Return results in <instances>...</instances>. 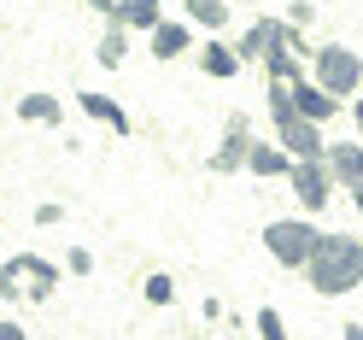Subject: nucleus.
I'll use <instances>...</instances> for the list:
<instances>
[{
  "label": "nucleus",
  "instance_id": "nucleus-1",
  "mask_svg": "<svg viewBox=\"0 0 363 340\" xmlns=\"http://www.w3.org/2000/svg\"><path fill=\"white\" fill-rule=\"evenodd\" d=\"M305 282H311V293H323V300L352 293V287L363 282V241H352V235H323V241H316V253L305 258Z\"/></svg>",
  "mask_w": 363,
  "mask_h": 340
},
{
  "label": "nucleus",
  "instance_id": "nucleus-2",
  "mask_svg": "<svg viewBox=\"0 0 363 340\" xmlns=\"http://www.w3.org/2000/svg\"><path fill=\"white\" fill-rule=\"evenodd\" d=\"M316 241H323V229L299 212V217H269L264 223V253L276 258L281 270H305V258L316 253Z\"/></svg>",
  "mask_w": 363,
  "mask_h": 340
},
{
  "label": "nucleus",
  "instance_id": "nucleus-3",
  "mask_svg": "<svg viewBox=\"0 0 363 340\" xmlns=\"http://www.w3.org/2000/svg\"><path fill=\"white\" fill-rule=\"evenodd\" d=\"M311 77L328 88V94H340L352 106V94H363V59L346 48V41H328V48L311 53Z\"/></svg>",
  "mask_w": 363,
  "mask_h": 340
},
{
  "label": "nucleus",
  "instance_id": "nucleus-4",
  "mask_svg": "<svg viewBox=\"0 0 363 340\" xmlns=\"http://www.w3.org/2000/svg\"><path fill=\"white\" fill-rule=\"evenodd\" d=\"M287 188L299 194V212L305 217H316L334 199V170H328V158H293V170H287Z\"/></svg>",
  "mask_w": 363,
  "mask_h": 340
},
{
  "label": "nucleus",
  "instance_id": "nucleus-5",
  "mask_svg": "<svg viewBox=\"0 0 363 340\" xmlns=\"http://www.w3.org/2000/svg\"><path fill=\"white\" fill-rule=\"evenodd\" d=\"M269 124H276V141L293 153V158H323L328 153V141H323V124H311L305 111H269Z\"/></svg>",
  "mask_w": 363,
  "mask_h": 340
},
{
  "label": "nucleus",
  "instance_id": "nucleus-6",
  "mask_svg": "<svg viewBox=\"0 0 363 340\" xmlns=\"http://www.w3.org/2000/svg\"><path fill=\"white\" fill-rule=\"evenodd\" d=\"M252 118L246 111H229V124H223V147L211 153V176H229V170H246V153H252Z\"/></svg>",
  "mask_w": 363,
  "mask_h": 340
},
{
  "label": "nucleus",
  "instance_id": "nucleus-7",
  "mask_svg": "<svg viewBox=\"0 0 363 340\" xmlns=\"http://www.w3.org/2000/svg\"><path fill=\"white\" fill-rule=\"evenodd\" d=\"M147 41H152V59H158V65H164V59H182V53L194 48V24H188V18H158V24L147 30Z\"/></svg>",
  "mask_w": 363,
  "mask_h": 340
},
{
  "label": "nucleus",
  "instance_id": "nucleus-8",
  "mask_svg": "<svg viewBox=\"0 0 363 340\" xmlns=\"http://www.w3.org/2000/svg\"><path fill=\"white\" fill-rule=\"evenodd\" d=\"M246 170H252L258 182H287L293 153H287L281 141H252V153H246Z\"/></svg>",
  "mask_w": 363,
  "mask_h": 340
},
{
  "label": "nucleus",
  "instance_id": "nucleus-9",
  "mask_svg": "<svg viewBox=\"0 0 363 340\" xmlns=\"http://www.w3.org/2000/svg\"><path fill=\"white\" fill-rule=\"evenodd\" d=\"M340 106H346V100H340V94H328V88L316 82V77H305V82H299V94H293V111H305L311 124H328V118H340Z\"/></svg>",
  "mask_w": 363,
  "mask_h": 340
},
{
  "label": "nucleus",
  "instance_id": "nucleus-10",
  "mask_svg": "<svg viewBox=\"0 0 363 340\" xmlns=\"http://www.w3.org/2000/svg\"><path fill=\"white\" fill-rule=\"evenodd\" d=\"M194 65H199V71H206V77H217V82H229V77H240V53L229 48V41H206V48H199L194 53Z\"/></svg>",
  "mask_w": 363,
  "mask_h": 340
},
{
  "label": "nucleus",
  "instance_id": "nucleus-11",
  "mask_svg": "<svg viewBox=\"0 0 363 340\" xmlns=\"http://www.w3.org/2000/svg\"><path fill=\"white\" fill-rule=\"evenodd\" d=\"M328 170H334V182L340 188H357L363 182V147H352V141H328Z\"/></svg>",
  "mask_w": 363,
  "mask_h": 340
},
{
  "label": "nucleus",
  "instance_id": "nucleus-12",
  "mask_svg": "<svg viewBox=\"0 0 363 340\" xmlns=\"http://www.w3.org/2000/svg\"><path fill=\"white\" fill-rule=\"evenodd\" d=\"M77 106H82L94 124H111L118 135H129V111H123L118 100H111V94H100V88H82V94H77Z\"/></svg>",
  "mask_w": 363,
  "mask_h": 340
},
{
  "label": "nucleus",
  "instance_id": "nucleus-13",
  "mask_svg": "<svg viewBox=\"0 0 363 340\" xmlns=\"http://www.w3.org/2000/svg\"><path fill=\"white\" fill-rule=\"evenodd\" d=\"M24 258V293L30 300H53V287H59V270L48 258H35V253H18Z\"/></svg>",
  "mask_w": 363,
  "mask_h": 340
},
{
  "label": "nucleus",
  "instance_id": "nucleus-14",
  "mask_svg": "<svg viewBox=\"0 0 363 340\" xmlns=\"http://www.w3.org/2000/svg\"><path fill=\"white\" fill-rule=\"evenodd\" d=\"M182 18H188V24L194 30H223V24H229V0H182Z\"/></svg>",
  "mask_w": 363,
  "mask_h": 340
},
{
  "label": "nucleus",
  "instance_id": "nucleus-15",
  "mask_svg": "<svg viewBox=\"0 0 363 340\" xmlns=\"http://www.w3.org/2000/svg\"><path fill=\"white\" fill-rule=\"evenodd\" d=\"M164 18V0H118V24L123 30H152Z\"/></svg>",
  "mask_w": 363,
  "mask_h": 340
},
{
  "label": "nucleus",
  "instance_id": "nucleus-16",
  "mask_svg": "<svg viewBox=\"0 0 363 340\" xmlns=\"http://www.w3.org/2000/svg\"><path fill=\"white\" fill-rule=\"evenodd\" d=\"M106 71H118V65L129 59V30L118 24V18H106V35H100V53H94Z\"/></svg>",
  "mask_w": 363,
  "mask_h": 340
},
{
  "label": "nucleus",
  "instance_id": "nucleus-17",
  "mask_svg": "<svg viewBox=\"0 0 363 340\" xmlns=\"http://www.w3.org/2000/svg\"><path fill=\"white\" fill-rule=\"evenodd\" d=\"M18 118H24V124H59L65 106L53 94H24V100H18Z\"/></svg>",
  "mask_w": 363,
  "mask_h": 340
},
{
  "label": "nucleus",
  "instance_id": "nucleus-18",
  "mask_svg": "<svg viewBox=\"0 0 363 340\" xmlns=\"http://www.w3.org/2000/svg\"><path fill=\"white\" fill-rule=\"evenodd\" d=\"M0 300H6V305L24 300V258H6V264H0Z\"/></svg>",
  "mask_w": 363,
  "mask_h": 340
},
{
  "label": "nucleus",
  "instance_id": "nucleus-19",
  "mask_svg": "<svg viewBox=\"0 0 363 340\" xmlns=\"http://www.w3.org/2000/svg\"><path fill=\"white\" fill-rule=\"evenodd\" d=\"M141 293H147V305H176V282L164 276V270H152V276L141 282Z\"/></svg>",
  "mask_w": 363,
  "mask_h": 340
},
{
  "label": "nucleus",
  "instance_id": "nucleus-20",
  "mask_svg": "<svg viewBox=\"0 0 363 340\" xmlns=\"http://www.w3.org/2000/svg\"><path fill=\"white\" fill-rule=\"evenodd\" d=\"M258 334H264V340H287V329H281V311H276V305H258Z\"/></svg>",
  "mask_w": 363,
  "mask_h": 340
},
{
  "label": "nucleus",
  "instance_id": "nucleus-21",
  "mask_svg": "<svg viewBox=\"0 0 363 340\" xmlns=\"http://www.w3.org/2000/svg\"><path fill=\"white\" fill-rule=\"evenodd\" d=\"M287 24L311 30V24H316V0H293V6H287Z\"/></svg>",
  "mask_w": 363,
  "mask_h": 340
},
{
  "label": "nucleus",
  "instance_id": "nucleus-22",
  "mask_svg": "<svg viewBox=\"0 0 363 340\" xmlns=\"http://www.w3.org/2000/svg\"><path fill=\"white\" fill-rule=\"evenodd\" d=\"M65 264H71V276H88V270H94V253H88V246H71Z\"/></svg>",
  "mask_w": 363,
  "mask_h": 340
},
{
  "label": "nucleus",
  "instance_id": "nucleus-23",
  "mask_svg": "<svg viewBox=\"0 0 363 340\" xmlns=\"http://www.w3.org/2000/svg\"><path fill=\"white\" fill-rule=\"evenodd\" d=\"M59 217H65V206H53V199H48V206H35V223H41V229H53Z\"/></svg>",
  "mask_w": 363,
  "mask_h": 340
},
{
  "label": "nucleus",
  "instance_id": "nucleus-24",
  "mask_svg": "<svg viewBox=\"0 0 363 340\" xmlns=\"http://www.w3.org/2000/svg\"><path fill=\"white\" fill-rule=\"evenodd\" d=\"M82 6H94L100 18H118V0H82Z\"/></svg>",
  "mask_w": 363,
  "mask_h": 340
},
{
  "label": "nucleus",
  "instance_id": "nucleus-25",
  "mask_svg": "<svg viewBox=\"0 0 363 340\" xmlns=\"http://www.w3.org/2000/svg\"><path fill=\"white\" fill-rule=\"evenodd\" d=\"M0 340H30V334H24V329H18V323H12V317H6V323H0Z\"/></svg>",
  "mask_w": 363,
  "mask_h": 340
},
{
  "label": "nucleus",
  "instance_id": "nucleus-26",
  "mask_svg": "<svg viewBox=\"0 0 363 340\" xmlns=\"http://www.w3.org/2000/svg\"><path fill=\"white\" fill-rule=\"evenodd\" d=\"M352 129L363 135V94H352Z\"/></svg>",
  "mask_w": 363,
  "mask_h": 340
},
{
  "label": "nucleus",
  "instance_id": "nucleus-27",
  "mask_svg": "<svg viewBox=\"0 0 363 340\" xmlns=\"http://www.w3.org/2000/svg\"><path fill=\"white\" fill-rule=\"evenodd\" d=\"M340 334H346V340H363V323H346V329H340Z\"/></svg>",
  "mask_w": 363,
  "mask_h": 340
},
{
  "label": "nucleus",
  "instance_id": "nucleus-28",
  "mask_svg": "<svg viewBox=\"0 0 363 340\" xmlns=\"http://www.w3.org/2000/svg\"><path fill=\"white\" fill-rule=\"evenodd\" d=\"M352 206H357V217H363V182H357V188H352Z\"/></svg>",
  "mask_w": 363,
  "mask_h": 340
}]
</instances>
